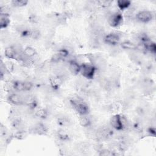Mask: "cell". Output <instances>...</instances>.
I'll list each match as a JSON object with an SVG mask.
<instances>
[{
  "instance_id": "1",
  "label": "cell",
  "mask_w": 156,
  "mask_h": 156,
  "mask_svg": "<svg viewBox=\"0 0 156 156\" xmlns=\"http://www.w3.org/2000/svg\"><path fill=\"white\" fill-rule=\"evenodd\" d=\"M70 104L76 112L82 115H87L90 112V108L88 104L80 97H73L70 99Z\"/></svg>"
},
{
  "instance_id": "2",
  "label": "cell",
  "mask_w": 156,
  "mask_h": 156,
  "mask_svg": "<svg viewBox=\"0 0 156 156\" xmlns=\"http://www.w3.org/2000/svg\"><path fill=\"white\" fill-rule=\"evenodd\" d=\"M110 126L116 130L121 131L127 127V120L124 116L120 114H115L110 119Z\"/></svg>"
},
{
  "instance_id": "3",
  "label": "cell",
  "mask_w": 156,
  "mask_h": 156,
  "mask_svg": "<svg viewBox=\"0 0 156 156\" xmlns=\"http://www.w3.org/2000/svg\"><path fill=\"white\" fill-rule=\"evenodd\" d=\"M96 70V67L91 63H83L80 65V74L83 77L90 80L94 77Z\"/></svg>"
},
{
  "instance_id": "4",
  "label": "cell",
  "mask_w": 156,
  "mask_h": 156,
  "mask_svg": "<svg viewBox=\"0 0 156 156\" xmlns=\"http://www.w3.org/2000/svg\"><path fill=\"white\" fill-rule=\"evenodd\" d=\"M123 16L120 12H113L110 13L107 18V22L110 26L117 27L121 26L123 22Z\"/></svg>"
},
{
  "instance_id": "5",
  "label": "cell",
  "mask_w": 156,
  "mask_h": 156,
  "mask_svg": "<svg viewBox=\"0 0 156 156\" xmlns=\"http://www.w3.org/2000/svg\"><path fill=\"white\" fill-rule=\"evenodd\" d=\"M135 19L142 23H147L151 21L154 18L152 12L149 10H142L138 12L135 15Z\"/></svg>"
},
{
  "instance_id": "6",
  "label": "cell",
  "mask_w": 156,
  "mask_h": 156,
  "mask_svg": "<svg viewBox=\"0 0 156 156\" xmlns=\"http://www.w3.org/2000/svg\"><path fill=\"white\" fill-rule=\"evenodd\" d=\"M120 36L116 32H110L104 35L103 41L106 44L110 46H116L120 42Z\"/></svg>"
},
{
  "instance_id": "7",
  "label": "cell",
  "mask_w": 156,
  "mask_h": 156,
  "mask_svg": "<svg viewBox=\"0 0 156 156\" xmlns=\"http://www.w3.org/2000/svg\"><path fill=\"white\" fill-rule=\"evenodd\" d=\"M23 54V53H22ZM21 54H19L13 46H9L5 49L4 55L5 57L9 59H15L20 61Z\"/></svg>"
},
{
  "instance_id": "8",
  "label": "cell",
  "mask_w": 156,
  "mask_h": 156,
  "mask_svg": "<svg viewBox=\"0 0 156 156\" xmlns=\"http://www.w3.org/2000/svg\"><path fill=\"white\" fill-rule=\"evenodd\" d=\"M23 105H25L31 110L34 109L37 105L36 98L31 94H27L23 96Z\"/></svg>"
},
{
  "instance_id": "9",
  "label": "cell",
  "mask_w": 156,
  "mask_h": 156,
  "mask_svg": "<svg viewBox=\"0 0 156 156\" xmlns=\"http://www.w3.org/2000/svg\"><path fill=\"white\" fill-rule=\"evenodd\" d=\"M7 101L11 104L19 106L23 105V96L17 93H11L7 97Z\"/></svg>"
},
{
  "instance_id": "10",
  "label": "cell",
  "mask_w": 156,
  "mask_h": 156,
  "mask_svg": "<svg viewBox=\"0 0 156 156\" xmlns=\"http://www.w3.org/2000/svg\"><path fill=\"white\" fill-rule=\"evenodd\" d=\"M63 78L64 77L63 76L58 74H55V76L51 77L50 85L51 88L55 90H58L63 82Z\"/></svg>"
},
{
  "instance_id": "11",
  "label": "cell",
  "mask_w": 156,
  "mask_h": 156,
  "mask_svg": "<svg viewBox=\"0 0 156 156\" xmlns=\"http://www.w3.org/2000/svg\"><path fill=\"white\" fill-rule=\"evenodd\" d=\"M68 69L71 74L77 76L80 71V65L74 59L69 60L68 61Z\"/></svg>"
},
{
  "instance_id": "12",
  "label": "cell",
  "mask_w": 156,
  "mask_h": 156,
  "mask_svg": "<svg viewBox=\"0 0 156 156\" xmlns=\"http://www.w3.org/2000/svg\"><path fill=\"white\" fill-rule=\"evenodd\" d=\"M33 132L38 135H45L48 132V128L43 123H37L34 127Z\"/></svg>"
},
{
  "instance_id": "13",
  "label": "cell",
  "mask_w": 156,
  "mask_h": 156,
  "mask_svg": "<svg viewBox=\"0 0 156 156\" xmlns=\"http://www.w3.org/2000/svg\"><path fill=\"white\" fill-rule=\"evenodd\" d=\"M120 46L124 50L133 51L136 50V44L130 41L125 40L120 43Z\"/></svg>"
},
{
  "instance_id": "14",
  "label": "cell",
  "mask_w": 156,
  "mask_h": 156,
  "mask_svg": "<svg viewBox=\"0 0 156 156\" xmlns=\"http://www.w3.org/2000/svg\"><path fill=\"white\" fill-rule=\"evenodd\" d=\"M145 46L146 51L150 52L151 54H155L156 52V45L155 43L152 41L151 40H148L147 41L143 43Z\"/></svg>"
},
{
  "instance_id": "15",
  "label": "cell",
  "mask_w": 156,
  "mask_h": 156,
  "mask_svg": "<svg viewBox=\"0 0 156 156\" xmlns=\"http://www.w3.org/2000/svg\"><path fill=\"white\" fill-rule=\"evenodd\" d=\"M10 20L9 15L0 14V28L1 29H5L10 24Z\"/></svg>"
},
{
  "instance_id": "16",
  "label": "cell",
  "mask_w": 156,
  "mask_h": 156,
  "mask_svg": "<svg viewBox=\"0 0 156 156\" xmlns=\"http://www.w3.org/2000/svg\"><path fill=\"white\" fill-rule=\"evenodd\" d=\"M23 54L25 57L33 58L37 54V51L34 48L31 46H27L23 49Z\"/></svg>"
},
{
  "instance_id": "17",
  "label": "cell",
  "mask_w": 156,
  "mask_h": 156,
  "mask_svg": "<svg viewBox=\"0 0 156 156\" xmlns=\"http://www.w3.org/2000/svg\"><path fill=\"white\" fill-rule=\"evenodd\" d=\"M131 1L129 0H118L116 2L117 6L120 10L128 9L131 6Z\"/></svg>"
},
{
  "instance_id": "18",
  "label": "cell",
  "mask_w": 156,
  "mask_h": 156,
  "mask_svg": "<svg viewBox=\"0 0 156 156\" xmlns=\"http://www.w3.org/2000/svg\"><path fill=\"white\" fill-rule=\"evenodd\" d=\"M79 124L82 127H89L91 125V120L87 115H82L79 119Z\"/></svg>"
},
{
  "instance_id": "19",
  "label": "cell",
  "mask_w": 156,
  "mask_h": 156,
  "mask_svg": "<svg viewBox=\"0 0 156 156\" xmlns=\"http://www.w3.org/2000/svg\"><path fill=\"white\" fill-rule=\"evenodd\" d=\"M12 88L17 91H24L23 81H20V80L12 81Z\"/></svg>"
},
{
  "instance_id": "20",
  "label": "cell",
  "mask_w": 156,
  "mask_h": 156,
  "mask_svg": "<svg viewBox=\"0 0 156 156\" xmlns=\"http://www.w3.org/2000/svg\"><path fill=\"white\" fill-rule=\"evenodd\" d=\"M57 136L58 140L62 141H66L69 140V135L63 129H60L58 130L57 133Z\"/></svg>"
},
{
  "instance_id": "21",
  "label": "cell",
  "mask_w": 156,
  "mask_h": 156,
  "mask_svg": "<svg viewBox=\"0 0 156 156\" xmlns=\"http://www.w3.org/2000/svg\"><path fill=\"white\" fill-rule=\"evenodd\" d=\"M3 65L5 68V69L7 73H12L15 69V65L10 60L2 62Z\"/></svg>"
},
{
  "instance_id": "22",
  "label": "cell",
  "mask_w": 156,
  "mask_h": 156,
  "mask_svg": "<svg viewBox=\"0 0 156 156\" xmlns=\"http://www.w3.org/2000/svg\"><path fill=\"white\" fill-rule=\"evenodd\" d=\"M35 115L37 117L42 119H44L47 118L48 116V112L45 108H40L35 112Z\"/></svg>"
},
{
  "instance_id": "23",
  "label": "cell",
  "mask_w": 156,
  "mask_h": 156,
  "mask_svg": "<svg viewBox=\"0 0 156 156\" xmlns=\"http://www.w3.org/2000/svg\"><path fill=\"white\" fill-rule=\"evenodd\" d=\"M28 2L27 0H13L11 1V4L15 7H22L26 6Z\"/></svg>"
},
{
  "instance_id": "24",
  "label": "cell",
  "mask_w": 156,
  "mask_h": 156,
  "mask_svg": "<svg viewBox=\"0 0 156 156\" xmlns=\"http://www.w3.org/2000/svg\"><path fill=\"white\" fill-rule=\"evenodd\" d=\"M40 32L38 30L34 29V30H30L29 36V38H32L34 40H37L40 38Z\"/></svg>"
},
{
  "instance_id": "25",
  "label": "cell",
  "mask_w": 156,
  "mask_h": 156,
  "mask_svg": "<svg viewBox=\"0 0 156 156\" xmlns=\"http://www.w3.org/2000/svg\"><path fill=\"white\" fill-rule=\"evenodd\" d=\"M57 122L59 125H60L62 126H66L69 124V121L66 117L62 116V117H60L58 118Z\"/></svg>"
},
{
  "instance_id": "26",
  "label": "cell",
  "mask_w": 156,
  "mask_h": 156,
  "mask_svg": "<svg viewBox=\"0 0 156 156\" xmlns=\"http://www.w3.org/2000/svg\"><path fill=\"white\" fill-rule=\"evenodd\" d=\"M24 85V91H30L34 87V84L32 82L29 80L23 81Z\"/></svg>"
},
{
  "instance_id": "27",
  "label": "cell",
  "mask_w": 156,
  "mask_h": 156,
  "mask_svg": "<svg viewBox=\"0 0 156 156\" xmlns=\"http://www.w3.org/2000/svg\"><path fill=\"white\" fill-rule=\"evenodd\" d=\"M99 155H103V156H110V155H115V153L112 150L102 149L99 151Z\"/></svg>"
},
{
  "instance_id": "28",
  "label": "cell",
  "mask_w": 156,
  "mask_h": 156,
  "mask_svg": "<svg viewBox=\"0 0 156 156\" xmlns=\"http://www.w3.org/2000/svg\"><path fill=\"white\" fill-rule=\"evenodd\" d=\"M112 2L113 1H99L97 2V3L99 4L100 6L104 8H108L111 5Z\"/></svg>"
},
{
  "instance_id": "29",
  "label": "cell",
  "mask_w": 156,
  "mask_h": 156,
  "mask_svg": "<svg viewBox=\"0 0 156 156\" xmlns=\"http://www.w3.org/2000/svg\"><path fill=\"white\" fill-rule=\"evenodd\" d=\"M147 132L149 133L150 135L155 136L156 135V130L154 127H150L147 129Z\"/></svg>"
}]
</instances>
